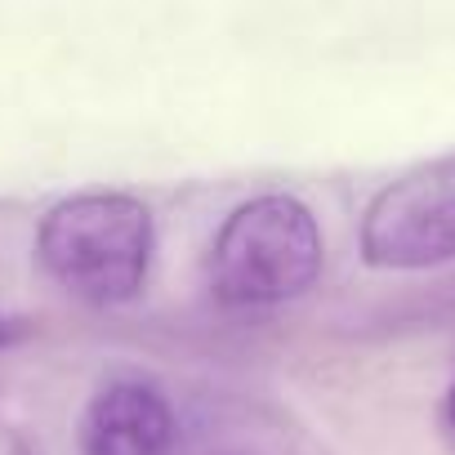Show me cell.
Here are the masks:
<instances>
[{
    "instance_id": "3957f363",
    "label": "cell",
    "mask_w": 455,
    "mask_h": 455,
    "mask_svg": "<svg viewBox=\"0 0 455 455\" xmlns=\"http://www.w3.org/2000/svg\"><path fill=\"white\" fill-rule=\"evenodd\" d=\"M362 259L388 273L455 264V156L406 170L366 205Z\"/></svg>"
},
{
    "instance_id": "8992f818",
    "label": "cell",
    "mask_w": 455,
    "mask_h": 455,
    "mask_svg": "<svg viewBox=\"0 0 455 455\" xmlns=\"http://www.w3.org/2000/svg\"><path fill=\"white\" fill-rule=\"evenodd\" d=\"M214 455H251V451H214Z\"/></svg>"
},
{
    "instance_id": "277c9868",
    "label": "cell",
    "mask_w": 455,
    "mask_h": 455,
    "mask_svg": "<svg viewBox=\"0 0 455 455\" xmlns=\"http://www.w3.org/2000/svg\"><path fill=\"white\" fill-rule=\"evenodd\" d=\"M174 411L156 384L112 379L81 415V455H170Z\"/></svg>"
},
{
    "instance_id": "5b68a950",
    "label": "cell",
    "mask_w": 455,
    "mask_h": 455,
    "mask_svg": "<svg viewBox=\"0 0 455 455\" xmlns=\"http://www.w3.org/2000/svg\"><path fill=\"white\" fill-rule=\"evenodd\" d=\"M442 419L455 428V384H451V393H446V402H442Z\"/></svg>"
},
{
    "instance_id": "6da1fadb",
    "label": "cell",
    "mask_w": 455,
    "mask_h": 455,
    "mask_svg": "<svg viewBox=\"0 0 455 455\" xmlns=\"http://www.w3.org/2000/svg\"><path fill=\"white\" fill-rule=\"evenodd\" d=\"M156 223L152 210L130 192H81L59 201L36 233L45 273L94 308L130 304L152 268Z\"/></svg>"
},
{
    "instance_id": "7a4b0ae2",
    "label": "cell",
    "mask_w": 455,
    "mask_h": 455,
    "mask_svg": "<svg viewBox=\"0 0 455 455\" xmlns=\"http://www.w3.org/2000/svg\"><path fill=\"white\" fill-rule=\"evenodd\" d=\"M322 259L317 214L291 192H268L223 219L210 251V286L228 308H273L308 295Z\"/></svg>"
}]
</instances>
